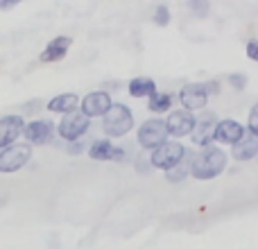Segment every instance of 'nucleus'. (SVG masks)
Segmentation results:
<instances>
[{"instance_id": "nucleus-17", "label": "nucleus", "mask_w": 258, "mask_h": 249, "mask_svg": "<svg viewBox=\"0 0 258 249\" xmlns=\"http://www.w3.org/2000/svg\"><path fill=\"white\" fill-rule=\"evenodd\" d=\"M77 104H80V98H77L75 93H61V95H54L52 100L48 102V109L54 113H71L77 109Z\"/></svg>"}, {"instance_id": "nucleus-12", "label": "nucleus", "mask_w": 258, "mask_h": 249, "mask_svg": "<svg viewBox=\"0 0 258 249\" xmlns=\"http://www.w3.org/2000/svg\"><path fill=\"white\" fill-rule=\"evenodd\" d=\"M242 136H245V127L238 120H218V125H215L213 141L227 143V145H236Z\"/></svg>"}, {"instance_id": "nucleus-9", "label": "nucleus", "mask_w": 258, "mask_h": 249, "mask_svg": "<svg viewBox=\"0 0 258 249\" xmlns=\"http://www.w3.org/2000/svg\"><path fill=\"white\" fill-rule=\"evenodd\" d=\"M25 129V122H23L21 116H5L0 118V150L14 145L16 138L23 134Z\"/></svg>"}, {"instance_id": "nucleus-23", "label": "nucleus", "mask_w": 258, "mask_h": 249, "mask_svg": "<svg viewBox=\"0 0 258 249\" xmlns=\"http://www.w3.org/2000/svg\"><path fill=\"white\" fill-rule=\"evenodd\" d=\"M229 84L233 86V89H245V84H247V77L245 75H238V73H233V75H229Z\"/></svg>"}, {"instance_id": "nucleus-15", "label": "nucleus", "mask_w": 258, "mask_h": 249, "mask_svg": "<svg viewBox=\"0 0 258 249\" xmlns=\"http://www.w3.org/2000/svg\"><path fill=\"white\" fill-rule=\"evenodd\" d=\"M89 156L95 161H122L125 159V152L120 147L111 145L109 141H95L89 147Z\"/></svg>"}, {"instance_id": "nucleus-6", "label": "nucleus", "mask_w": 258, "mask_h": 249, "mask_svg": "<svg viewBox=\"0 0 258 249\" xmlns=\"http://www.w3.org/2000/svg\"><path fill=\"white\" fill-rule=\"evenodd\" d=\"M168 141V127H165V120H147L143 122V127L138 129V143H141L145 150L154 152L156 147H161Z\"/></svg>"}, {"instance_id": "nucleus-1", "label": "nucleus", "mask_w": 258, "mask_h": 249, "mask_svg": "<svg viewBox=\"0 0 258 249\" xmlns=\"http://www.w3.org/2000/svg\"><path fill=\"white\" fill-rule=\"evenodd\" d=\"M224 168H227V154L220 147L209 145V147H202L192 156L190 174L195 179H215L218 174L224 172Z\"/></svg>"}, {"instance_id": "nucleus-18", "label": "nucleus", "mask_w": 258, "mask_h": 249, "mask_svg": "<svg viewBox=\"0 0 258 249\" xmlns=\"http://www.w3.org/2000/svg\"><path fill=\"white\" fill-rule=\"evenodd\" d=\"M152 93H156V84L150 77H136L129 82V95L132 98H150Z\"/></svg>"}, {"instance_id": "nucleus-16", "label": "nucleus", "mask_w": 258, "mask_h": 249, "mask_svg": "<svg viewBox=\"0 0 258 249\" xmlns=\"http://www.w3.org/2000/svg\"><path fill=\"white\" fill-rule=\"evenodd\" d=\"M231 154H233V159H236V161H249V159H254V156L258 154V138L251 136V134L242 136L240 141L233 145Z\"/></svg>"}, {"instance_id": "nucleus-22", "label": "nucleus", "mask_w": 258, "mask_h": 249, "mask_svg": "<svg viewBox=\"0 0 258 249\" xmlns=\"http://www.w3.org/2000/svg\"><path fill=\"white\" fill-rule=\"evenodd\" d=\"M247 127H249V134H251V136L258 138V104H256L254 109H251V113H249V125H247Z\"/></svg>"}, {"instance_id": "nucleus-10", "label": "nucleus", "mask_w": 258, "mask_h": 249, "mask_svg": "<svg viewBox=\"0 0 258 249\" xmlns=\"http://www.w3.org/2000/svg\"><path fill=\"white\" fill-rule=\"evenodd\" d=\"M23 134H25V138H27L30 145H45V143L52 141L54 125L50 120H34L30 125H25Z\"/></svg>"}, {"instance_id": "nucleus-11", "label": "nucleus", "mask_w": 258, "mask_h": 249, "mask_svg": "<svg viewBox=\"0 0 258 249\" xmlns=\"http://www.w3.org/2000/svg\"><path fill=\"white\" fill-rule=\"evenodd\" d=\"M195 120H197V118L192 116V113H188V111H172L168 116V120H165V127H168V134L181 138V136L192 134Z\"/></svg>"}, {"instance_id": "nucleus-13", "label": "nucleus", "mask_w": 258, "mask_h": 249, "mask_svg": "<svg viewBox=\"0 0 258 249\" xmlns=\"http://www.w3.org/2000/svg\"><path fill=\"white\" fill-rule=\"evenodd\" d=\"M215 125H218V120H215L213 113H204L200 120H195V127H192V134H190L195 145H204V147L211 145L215 134Z\"/></svg>"}, {"instance_id": "nucleus-3", "label": "nucleus", "mask_w": 258, "mask_h": 249, "mask_svg": "<svg viewBox=\"0 0 258 249\" xmlns=\"http://www.w3.org/2000/svg\"><path fill=\"white\" fill-rule=\"evenodd\" d=\"M186 156V147L177 141H165L161 147H156L150 156V163L152 168H159V170H172L179 161Z\"/></svg>"}, {"instance_id": "nucleus-21", "label": "nucleus", "mask_w": 258, "mask_h": 249, "mask_svg": "<svg viewBox=\"0 0 258 249\" xmlns=\"http://www.w3.org/2000/svg\"><path fill=\"white\" fill-rule=\"evenodd\" d=\"M154 23L159 27H165L170 23V12H168V7L165 5H159L156 7V12H154Z\"/></svg>"}, {"instance_id": "nucleus-8", "label": "nucleus", "mask_w": 258, "mask_h": 249, "mask_svg": "<svg viewBox=\"0 0 258 249\" xmlns=\"http://www.w3.org/2000/svg\"><path fill=\"white\" fill-rule=\"evenodd\" d=\"M111 98H109V93H104V91H93V93H89L84 100H82V109L80 111L84 113L86 118H100L104 116V113L111 109Z\"/></svg>"}, {"instance_id": "nucleus-2", "label": "nucleus", "mask_w": 258, "mask_h": 249, "mask_svg": "<svg viewBox=\"0 0 258 249\" xmlns=\"http://www.w3.org/2000/svg\"><path fill=\"white\" fill-rule=\"evenodd\" d=\"M102 118H104L102 120L104 134L111 136V138L125 136V134H129L132 127H134V116L125 104H111V109H109Z\"/></svg>"}, {"instance_id": "nucleus-7", "label": "nucleus", "mask_w": 258, "mask_h": 249, "mask_svg": "<svg viewBox=\"0 0 258 249\" xmlns=\"http://www.w3.org/2000/svg\"><path fill=\"white\" fill-rule=\"evenodd\" d=\"M179 100L183 104V111H200L209 102V84H186L179 93Z\"/></svg>"}, {"instance_id": "nucleus-20", "label": "nucleus", "mask_w": 258, "mask_h": 249, "mask_svg": "<svg viewBox=\"0 0 258 249\" xmlns=\"http://www.w3.org/2000/svg\"><path fill=\"white\" fill-rule=\"evenodd\" d=\"M188 172H190V165H188L186 161L181 159L172 170H168V172H165V179H168V181H181V179L186 177Z\"/></svg>"}, {"instance_id": "nucleus-5", "label": "nucleus", "mask_w": 258, "mask_h": 249, "mask_svg": "<svg viewBox=\"0 0 258 249\" xmlns=\"http://www.w3.org/2000/svg\"><path fill=\"white\" fill-rule=\"evenodd\" d=\"M89 127H91V120L80 109H75V111L66 113V116L61 118V122L57 125V132L63 141H77V138H82L89 132Z\"/></svg>"}, {"instance_id": "nucleus-4", "label": "nucleus", "mask_w": 258, "mask_h": 249, "mask_svg": "<svg viewBox=\"0 0 258 249\" xmlns=\"http://www.w3.org/2000/svg\"><path fill=\"white\" fill-rule=\"evenodd\" d=\"M30 159H32V145H27V143H18L16 145V143H14V145L5 147V150L0 152V172H5V174L16 172V170H21Z\"/></svg>"}, {"instance_id": "nucleus-19", "label": "nucleus", "mask_w": 258, "mask_h": 249, "mask_svg": "<svg viewBox=\"0 0 258 249\" xmlns=\"http://www.w3.org/2000/svg\"><path fill=\"white\" fill-rule=\"evenodd\" d=\"M172 107V95L170 93H159V91H156V93H152L150 95V109L152 111H168V109Z\"/></svg>"}, {"instance_id": "nucleus-14", "label": "nucleus", "mask_w": 258, "mask_h": 249, "mask_svg": "<svg viewBox=\"0 0 258 249\" xmlns=\"http://www.w3.org/2000/svg\"><path fill=\"white\" fill-rule=\"evenodd\" d=\"M71 45H73L71 36H54V39L45 45L43 52H41V61L43 64L59 61V59H63L68 54V48H71Z\"/></svg>"}, {"instance_id": "nucleus-24", "label": "nucleus", "mask_w": 258, "mask_h": 249, "mask_svg": "<svg viewBox=\"0 0 258 249\" xmlns=\"http://www.w3.org/2000/svg\"><path fill=\"white\" fill-rule=\"evenodd\" d=\"M247 57L251 59V61H258V41L251 39L249 43H247Z\"/></svg>"}]
</instances>
